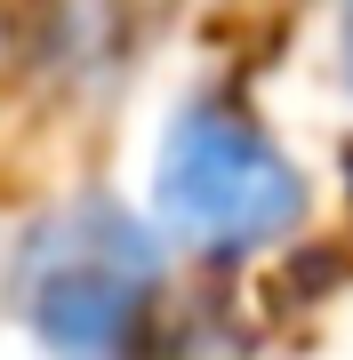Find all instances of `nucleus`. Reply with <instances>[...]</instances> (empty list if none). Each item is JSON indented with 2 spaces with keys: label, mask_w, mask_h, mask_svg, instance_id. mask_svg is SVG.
<instances>
[{
  "label": "nucleus",
  "mask_w": 353,
  "mask_h": 360,
  "mask_svg": "<svg viewBox=\"0 0 353 360\" xmlns=\"http://www.w3.org/2000/svg\"><path fill=\"white\" fill-rule=\"evenodd\" d=\"M329 72H337V96L353 104V0L329 8Z\"/></svg>",
  "instance_id": "nucleus-3"
},
{
  "label": "nucleus",
  "mask_w": 353,
  "mask_h": 360,
  "mask_svg": "<svg viewBox=\"0 0 353 360\" xmlns=\"http://www.w3.org/2000/svg\"><path fill=\"white\" fill-rule=\"evenodd\" d=\"M144 217L161 224V240L177 257L209 272H241L305 232L314 184H305L297 153L233 89H193L169 104V120L153 136Z\"/></svg>",
  "instance_id": "nucleus-1"
},
{
  "label": "nucleus",
  "mask_w": 353,
  "mask_h": 360,
  "mask_svg": "<svg viewBox=\"0 0 353 360\" xmlns=\"http://www.w3.org/2000/svg\"><path fill=\"white\" fill-rule=\"evenodd\" d=\"M161 224L113 193L56 200L25 224L8 264V312L49 360H144L169 288Z\"/></svg>",
  "instance_id": "nucleus-2"
}]
</instances>
